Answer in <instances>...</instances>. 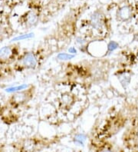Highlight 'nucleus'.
I'll return each mask as SVG.
<instances>
[{"mask_svg":"<svg viewBox=\"0 0 138 152\" xmlns=\"http://www.w3.org/2000/svg\"><path fill=\"white\" fill-rule=\"evenodd\" d=\"M28 100V93L22 91V92H18L12 95L11 98V102L15 104H22L26 103Z\"/></svg>","mask_w":138,"mask_h":152,"instance_id":"3","label":"nucleus"},{"mask_svg":"<svg viewBox=\"0 0 138 152\" xmlns=\"http://www.w3.org/2000/svg\"><path fill=\"white\" fill-rule=\"evenodd\" d=\"M33 36V33L30 34H26V35H22L20 36H18V37H15L12 40V42H15V41H21V40H23V39H30Z\"/></svg>","mask_w":138,"mask_h":152,"instance_id":"9","label":"nucleus"},{"mask_svg":"<svg viewBox=\"0 0 138 152\" xmlns=\"http://www.w3.org/2000/svg\"><path fill=\"white\" fill-rule=\"evenodd\" d=\"M28 88V85H21V86H16V87H11V88H6V91L7 92H15V91H23L25 90L26 88Z\"/></svg>","mask_w":138,"mask_h":152,"instance_id":"8","label":"nucleus"},{"mask_svg":"<svg viewBox=\"0 0 138 152\" xmlns=\"http://www.w3.org/2000/svg\"><path fill=\"white\" fill-rule=\"evenodd\" d=\"M69 52H74V53H75L76 50H75V49H74V48H71V49H70V50H69Z\"/></svg>","mask_w":138,"mask_h":152,"instance_id":"13","label":"nucleus"},{"mask_svg":"<svg viewBox=\"0 0 138 152\" xmlns=\"http://www.w3.org/2000/svg\"><path fill=\"white\" fill-rule=\"evenodd\" d=\"M137 137H138V130H137Z\"/></svg>","mask_w":138,"mask_h":152,"instance_id":"14","label":"nucleus"},{"mask_svg":"<svg viewBox=\"0 0 138 152\" xmlns=\"http://www.w3.org/2000/svg\"><path fill=\"white\" fill-rule=\"evenodd\" d=\"M117 46H118V45L115 42H110V44H109L108 48L110 51H113L114 49H115V48H117Z\"/></svg>","mask_w":138,"mask_h":152,"instance_id":"11","label":"nucleus"},{"mask_svg":"<svg viewBox=\"0 0 138 152\" xmlns=\"http://www.w3.org/2000/svg\"><path fill=\"white\" fill-rule=\"evenodd\" d=\"M61 102H62V104H64V106L68 107L73 103V97L71 96L69 94H64L62 95Z\"/></svg>","mask_w":138,"mask_h":152,"instance_id":"7","label":"nucleus"},{"mask_svg":"<svg viewBox=\"0 0 138 152\" xmlns=\"http://www.w3.org/2000/svg\"><path fill=\"white\" fill-rule=\"evenodd\" d=\"M131 11L128 6H123L118 11V16L120 19L123 21L128 20L131 18Z\"/></svg>","mask_w":138,"mask_h":152,"instance_id":"4","label":"nucleus"},{"mask_svg":"<svg viewBox=\"0 0 138 152\" xmlns=\"http://www.w3.org/2000/svg\"><path fill=\"white\" fill-rule=\"evenodd\" d=\"M12 48L9 46L3 47L0 49V59L6 60L9 59L12 56Z\"/></svg>","mask_w":138,"mask_h":152,"instance_id":"6","label":"nucleus"},{"mask_svg":"<svg viewBox=\"0 0 138 152\" xmlns=\"http://www.w3.org/2000/svg\"><path fill=\"white\" fill-rule=\"evenodd\" d=\"M58 58L61 60H70L72 58H73L74 56L66 54V53H61V54H59L58 56Z\"/></svg>","mask_w":138,"mask_h":152,"instance_id":"10","label":"nucleus"},{"mask_svg":"<svg viewBox=\"0 0 138 152\" xmlns=\"http://www.w3.org/2000/svg\"><path fill=\"white\" fill-rule=\"evenodd\" d=\"M22 65L27 69H34L37 65L38 61L33 53H28L22 58Z\"/></svg>","mask_w":138,"mask_h":152,"instance_id":"1","label":"nucleus"},{"mask_svg":"<svg viewBox=\"0 0 138 152\" xmlns=\"http://www.w3.org/2000/svg\"><path fill=\"white\" fill-rule=\"evenodd\" d=\"M38 19H39V16L37 15L36 13L32 11H30L27 13L26 15V23L28 26H35V24L38 22Z\"/></svg>","mask_w":138,"mask_h":152,"instance_id":"5","label":"nucleus"},{"mask_svg":"<svg viewBox=\"0 0 138 152\" xmlns=\"http://www.w3.org/2000/svg\"><path fill=\"white\" fill-rule=\"evenodd\" d=\"M85 140V137L83 134H79L76 137V141H79V143L82 144V141Z\"/></svg>","mask_w":138,"mask_h":152,"instance_id":"12","label":"nucleus"},{"mask_svg":"<svg viewBox=\"0 0 138 152\" xmlns=\"http://www.w3.org/2000/svg\"><path fill=\"white\" fill-rule=\"evenodd\" d=\"M91 25L95 29H100L103 25V16L100 12L97 11L91 17Z\"/></svg>","mask_w":138,"mask_h":152,"instance_id":"2","label":"nucleus"}]
</instances>
